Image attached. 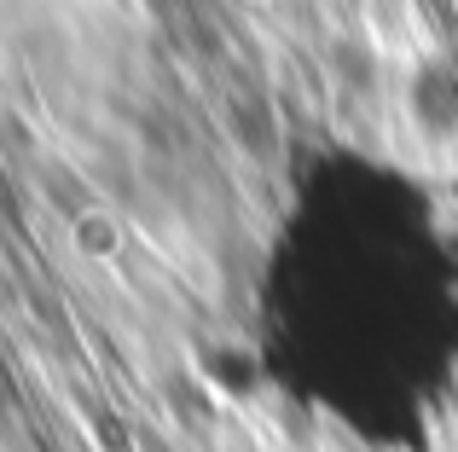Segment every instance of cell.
Listing matches in <instances>:
<instances>
[{"instance_id":"cell-1","label":"cell","mask_w":458,"mask_h":452,"mask_svg":"<svg viewBox=\"0 0 458 452\" xmlns=\"http://www.w3.org/2000/svg\"><path fill=\"white\" fill-rule=\"evenodd\" d=\"M313 238L291 244L296 267L273 272L284 319H267L273 342L302 348L319 372L331 354L354 395L343 423L366 435V372H377V441H418L458 354V238L424 204V192L360 174L325 186Z\"/></svg>"}]
</instances>
